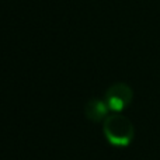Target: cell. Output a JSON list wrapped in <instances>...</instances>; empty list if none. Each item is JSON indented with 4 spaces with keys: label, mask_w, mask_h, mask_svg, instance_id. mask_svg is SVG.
Segmentation results:
<instances>
[{
    "label": "cell",
    "mask_w": 160,
    "mask_h": 160,
    "mask_svg": "<svg viewBox=\"0 0 160 160\" xmlns=\"http://www.w3.org/2000/svg\"><path fill=\"white\" fill-rule=\"evenodd\" d=\"M102 133L108 143L117 148H124L132 142L135 129L133 125L127 117L121 114H112L104 119Z\"/></svg>",
    "instance_id": "obj_1"
},
{
    "label": "cell",
    "mask_w": 160,
    "mask_h": 160,
    "mask_svg": "<svg viewBox=\"0 0 160 160\" xmlns=\"http://www.w3.org/2000/svg\"><path fill=\"white\" fill-rule=\"evenodd\" d=\"M133 91L127 83H114L105 90L104 100L110 111L121 112L132 102Z\"/></svg>",
    "instance_id": "obj_2"
},
{
    "label": "cell",
    "mask_w": 160,
    "mask_h": 160,
    "mask_svg": "<svg viewBox=\"0 0 160 160\" xmlns=\"http://www.w3.org/2000/svg\"><path fill=\"white\" fill-rule=\"evenodd\" d=\"M108 108L105 100L101 98H91L84 105V115L87 119L93 122H101L108 117Z\"/></svg>",
    "instance_id": "obj_3"
}]
</instances>
